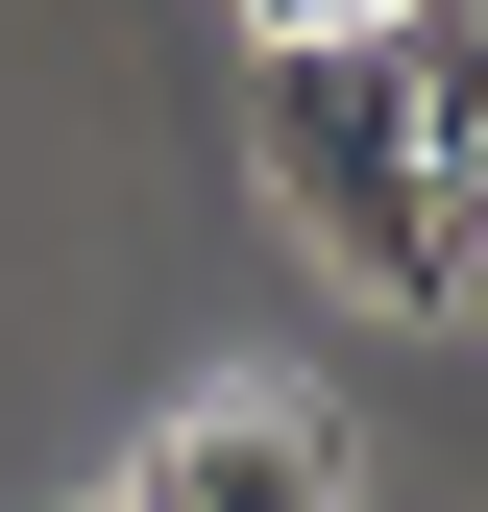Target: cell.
<instances>
[{
  "instance_id": "cell-1",
  "label": "cell",
  "mask_w": 488,
  "mask_h": 512,
  "mask_svg": "<svg viewBox=\"0 0 488 512\" xmlns=\"http://www.w3.org/2000/svg\"><path fill=\"white\" fill-rule=\"evenodd\" d=\"M244 147H269V196H293V244H318L342 293L464 317V196L415 171V98H391V49H366V25H269V74H244Z\"/></svg>"
},
{
  "instance_id": "cell-2",
  "label": "cell",
  "mask_w": 488,
  "mask_h": 512,
  "mask_svg": "<svg viewBox=\"0 0 488 512\" xmlns=\"http://www.w3.org/2000/svg\"><path fill=\"white\" fill-rule=\"evenodd\" d=\"M122 512H342V439L269 415V391H220V415L147 439V488H122Z\"/></svg>"
},
{
  "instance_id": "cell-3",
  "label": "cell",
  "mask_w": 488,
  "mask_h": 512,
  "mask_svg": "<svg viewBox=\"0 0 488 512\" xmlns=\"http://www.w3.org/2000/svg\"><path fill=\"white\" fill-rule=\"evenodd\" d=\"M244 25H366V0H244Z\"/></svg>"
},
{
  "instance_id": "cell-4",
  "label": "cell",
  "mask_w": 488,
  "mask_h": 512,
  "mask_svg": "<svg viewBox=\"0 0 488 512\" xmlns=\"http://www.w3.org/2000/svg\"><path fill=\"white\" fill-rule=\"evenodd\" d=\"M464 317H488V196H464Z\"/></svg>"
}]
</instances>
